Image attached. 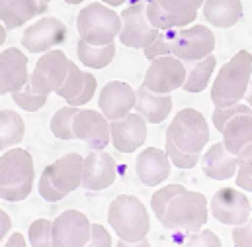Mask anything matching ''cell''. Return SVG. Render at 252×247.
<instances>
[{"mask_svg":"<svg viewBox=\"0 0 252 247\" xmlns=\"http://www.w3.org/2000/svg\"><path fill=\"white\" fill-rule=\"evenodd\" d=\"M108 224L120 238L116 246H151L147 240L151 232V216L137 196H116L108 208Z\"/></svg>","mask_w":252,"mask_h":247,"instance_id":"cell-1","label":"cell"},{"mask_svg":"<svg viewBox=\"0 0 252 247\" xmlns=\"http://www.w3.org/2000/svg\"><path fill=\"white\" fill-rule=\"evenodd\" d=\"M35 181L33 157L28 149L18 145L2 151L0 155V198L6 202L26 200Z\"/></svg>","mask_w":252,"mask_h":247,"instance_id":"cell-2","label":"cell"},{"mask_svg":"<svg viewBox=\"0 0 252 247\" xmlns=\"http://www.w3.org/2000/svg\"><path fill=\"white\" fill-rule=\"evenodd\" d=\"M252 79V55L247 49L237 51L225 63L211 86V102L215 108H227L243 100Z\"/></svg>","mask_w":252,"mask_h":247,"instance_id":"cell-3","label":"cell"},{"mask_svg":"<svg viewBox=\"0 0 252 247\" xmlns=\"http://www.w3.org/2000/svg\"><path fill=\"white\" fill-rule=\"evenodd\" d=\"M207 218H209L207 198L201 192L186 188L184 192H180L170 200L160 224L172 232L191 234L201 230L207 224Z\"/></svg>","mask_w":252,"mask_h":247,"instance_id":"cell-4","label":"cell"},{"mask_svg":"<svg viewBox=\"0 0 252 247\" xmlns=\"http://www.w3.org/2000/svg\"><path fill=\"white\" fill-rule=\"evenodd\" d=\"M120 28V14L104 2H92L84 6L76 16V30L80 40L92 45H106L116 41Z\"/></svg>","mask_w":252,"mask_h":247,"instance_id":"cell-5","label":"cell"},{"mask_svg":"<svg viewBox=\"0 0 252 247\" xmlns=\"http://www.w3.org/2000/svg\"><path fill=\"white\" fill-rule=\"evenodd\" d=\"M166 139L186 153H201L209 141L207 120L195 108H182L168 125Z\"/></svg>","mask_w":252,"mask_h":247,"instance_id":"cell-6","label":"cell"},{"mask_svg":"<svg viewBox=\"0 0 252 247\" xmlns=\"http://www.w3.org/2000/svg\"><path fill=\"white\" fill-rule=\"evenodd\" d=\"M164 34H166V40L170 45V55L182 59L184 63L203 59L209 53H213V49H215L213 32L201 24L164 30Z\"/></svg>","mask_w":252,"mask_h":247,"instance_id":"cell-7","label":"cell"},{"mask_svg":"<svg viewBox=\"0 0 252 247\" xmlns=\"http://www.w3.org/2000/svg\"><path fill=\"white\" fill-rule=\"evenodd\" d=\"M201 4L203 0H149L145 14L153 28L174 30L193 24Z\"/></svg>","mask_w":252,"mask_h":247,"instance_id":"cell-8","label":"cell"},{"mask_svg":"<svg viewBox=\"0 0 252 247\" xmlns=\"http://www.w3.org/2000/svg\"><path fill=\"white\" fill-rule=\"evenodd\" d=\"M211 216L219 222V224H225V226H239V224H245L251 220V200L249 196L239 190V188H233V186H223L219 188L209 204H207Z\"/></svg>","mask_w":252,"mask_h":247,"instance_id":"cell-9","label":"cell"},{"mask_svg":"<svg viewBox=\"0 0 252 247\" xmlns=\"http://www.w3.org/2000/svg\"><path fill=\"white\" fill-rule=\"evenodd\" d=\"M145 4L143 0L139 2H129V6L122 10L120 18H122V28L118 34V40L129 47V49H143L147 47L160 30L153 28L151 22L147 20L145 14Z\"/></svg>","mask_w":252,"mask_h":247,"instance_id":"cell-10","label":"cell"},{"mask_svg":"<svg viewBox=\"0 0 252 247\" xmlns=\"http://www.w3.org/2000/svg\"><path fill=\"white\" fill-rule=\"evenodd\" d=\"M70 59L61 49H49L41 53L33 71H30V84L39 94H51L63 84L64 77L68 73Z\"/></svg>","mask_w":252,"mask_h":247,"instance_id":"cell-11","label":"cell"},{"mask_svg":"<svg viewBox=\"0 0 252 247\" xmlns=\"http://www.w3.org/2000/svg\"><path fill=\"white\" fill-rule=\"evenodd\" d=\"M186 79V63L174 55H160L155 57L143 79V84L153 90V92H160V94H172L174 90L182 88Z\"/></svg>","mask_w":252,"mask_h":247,"instance_id":"cell-12","label":"cell"},{"mask_svg":"<svg viewBox=\"0 0 252 247\" xmlns=\"http://www.w3.org/2000/svg\"><path fill=\"white\" fill-rule=\"evenodd\" d=\"M66 36H68V30H66L63 20L47 16V18H39L37 22L30 24L24 30L20 41L28 53L41 55V53L55 49L61 43H64Z\"/></svg>","mask_w":252,"mask_h":247,"instance_id":"cell-13","label":"cell"},{"mask_svg":"<svg viewBox=\"0 0 252 247\" xmlns=\"http://www.w3.org/2000/svg\"><path fill=\"white\" fill-rule=\"evenodd\" d=\"M90 242V220L78 210H63L51 222V246L84 247Z\"/></svg>","mask_w":252,"mask_h":247,"instance_id":"cell-14","label":"cell"},{"mask_svg":"<svg viewBox=\"0 0 252 247\" xmlns=\"http://www.w3.org/2000/svg\"><path fill=\"white\" fill-rule=\"evenodd\" d=\"M118 179L116 159L104 149H92L82 161V181L80 186L92 192L106 190Z\"/></svg>","mask_w":252,"mask_h":247,"instance_id":"cell-15","label":"cell"},{"mask_svg":"<svg viewBox=\"0 0 252 247\" xmlns=\"http://www.w3.org/2000/svg\"><path fill=\"white\" fill-rule=\"evenodd\" d=\"M110 141L120 153H135L147 141V120L135 110L110 120Z\"/></svg>","mask_w":252,"mask_h":247,"instance_id":"cell-16","label":"cell"},{"mask_svg":"<svg viewBox=\"0 0 252 247\" xmlns=\"http://www.w3.org/2000/svg\"><path fill=\"white\" fill-rule=\"evenodd\" d=\"M74 139L84 141L90 149H106L110 145V120L98 110L78 108L72 120Z\"/></svg>","mask_w":252,"mask_h":247,"instance_id":"cell-17","label":"cell"},{"mask_svg":"<svg viewBox=\"0 0 252 247\" xmlns=\"http://www.w3.org/2000/svg\"><path fill=\"white\" fill-rule=\"evenodd\" d=\"M98 106L108 120L124 118L135 108V88L124 81H110L100 90Z\"/></svg>","mask_w":252,"mask_h":247,"instance_id":"cell-18","label":"cell"},{"mask_svg":"<svg viewBox=\"0 0 252 247\" xmlns=\"http://www.w3.org/2000/svg\"><path fill=\"white\" fill-rule=\"evenodd\" d=\"M30 81L28 55L18 47H8L0 53V96L20 90Z\"/></svg>","mask_w":252,"mask_h":247,"instance_id":"cell-19","label":"cell"},{"mask_svg":"<svg viewBox=\"0 0 252 247\" xmlns=\"http://www.w3.org/2000/svg\"><path fill=\"white\" fill-rule=\"evenodd\" d=\"M172 163L164 149L147 147L135 159V175L145 186H158L170 177Z\"/></svg>","mask_w":252,"mask_h":247,"instance_id":"cell-20","label":"cell"},{"mask_svg":"<svg viewBox=\"0 0 252 247\" xmlns=\"http://www.w3.org/2000/svg\"><path fill=\"white\" fill-rule=\"evenodd\" d=\"M82 161L84 157L80 153H64L59 159H55L51 165L45 167V173L49 175V181L53 183V186L68 196L80 186Z\"/></svg>","mask_w":252,"mask_h":247,"instance_id":"cell-21","label":"cell"},{"mask_svg":"<svg viewBox=\"0 0 252 247\" xmlns=\"http://www.w3.org/2000/svg\"><path fill=\"white\" fill-rule=\"evenodd\" d=\"M197 165L201 167L203 175L207 179H211V181H229L239 171L237 155L227 151L223 141L213 143L203 155H199V163Z\"/></svg>","mask_w":252,"mask_h":247,"instance_id":"cell-22","label":"cell"},{"mask_svg":"<svg viewBox=\"0 0 252 247\" xmlns=\"http://www.w3.org/2000/svg\"><path fill=\"white\" fill-rule=\"evenodd\" d=\"M172 96L160 94V92H153L149 90L145 84L137 86L135 90V112L141 114L147 124H162L172 112Z\"/></svg>","mask_w":252,"mask_h":247,"instance_id":"cell-23","label":"cell"},{"mask_svg":"<svg viewBox=\"0 0 252 247\" xmlns=\"http://www.w3.org/2000/svg\"><path fill=\"white\" fill-rule=\"evenodd\" d=\"M201 10H203L205 22L221 30L237 26L243 18L241 0H203Z\"/></svg>","mask_w":252,"mask_h":247,"instance_id":"cell-24","label":"cell"},{"mask_svg":"<svg viewBox=\"0 0 252 247\" xmlns=\"http://www.w3.org/2000/svg\"><path fill=\"white\" fill-rule=\"evenodd\" d=\"M223 145L237 155L245 145L252 143V114H237L223 125Z\"/></svg>","mask_w":252,"mask_h":247,"instance_id":"cell-25","label":"cell"},{"mask_svg":"<svg viewBox=\"0 0 252 247\" xmlns=\"http://www.w3.org/2000/svg\"><path fill=\"white\" fill-rule=\"evenodd\" d=\"M37 18V0H0V22L6 30H18Z\"/></svg>","mask_w":252,"mask_h":247,"instance_id":"cell-26","label":"cell"},{"mask_svg":"<svg viewBox=\"0 0 252 247\" xmlns=\"http://www.w3.org/2000/svg\"><path fill=\"white\" fill-rule=\"evenodd\" d=\"M186 65H189V67H186V79H184L182 90H186L189 94L203 92V90L209 86L211 75H213V71H215V67H217L215 55L209 53V55L203 57V59L186 63Z\"/></svg>","mask_w":252,"mask_h":247,"instance_id":"cell-27","label":"cell"},{"mask_svg":"<svg viewBox=\"0 0 252 247\" xmlns=\"http://www.w3.org/2000/svg\"><path fill=\"white\" fill-rule=\"evenodd\" d=\"M26 137V122L14 110H0V153L20 145Z\"/></svg>","mask_w":252,"mask_h":247,"instance_id":"cell-28","label":"cell"},{"mask_svg":"<svg viewBox=\"0 0 252 247\" xmlns=\"http://www.w3.org/2000/svg\"><path fill=\"white\" fill-rule=\"evenodd\" d=\"M76 55H78V61L88 69H106L116 57V43L112 41L106 45H92V43H86L84 40H78Z\"/></svg>","mask_w":252,"mask_h":247,"instance_id":"cell-29","label":"cell"},{"mask_svg":"<svg viewBox=\"0 0 252 247\" xmlns=\"http://www.w3.org/2000/svg\"><path fill=\"white\" fill-rule=\"evenodd\" d=\"M76 112H78V106L66 104V106L59 108V110L53 114V118H51V122H49V129H51V133H53L57 139H63V141L74 139V133H72V120H74Z\"/></svg>","mask_w":252,"mask_h":247,"instance_id":"cell-30","label":"cell"},{"mask_svg":"<svg viewBox=\"0 0 252 247\" xmlns=\"http://www.w3.org/2000/svg\"><path fill=\"white\" fill-rule=\"evenodd\" d=\"M12 100L16 102L18 108H22V110H26V112H37V110H41V108L47 104L49 94H39V92H35V90L32 88L30 81H28L20 90L12 92Z\"/></svg>","mask_w":252,"mask_h":247,"instance_id":"cell-31","label":"cell"},{"mask_svg":"<svg viewBox=\"0 0 252 247\" xmlns=\"http://www.w3.org/2000/svg\"><path fill=\"white\" fill-rule=\"evenodd\" d=\"M184 190H186L184 185L172 183V185H166V186H162V188H158V190L151 196V210L155 212V216H157L158 222L162 220V216H164L166 206L170 204V200H172L174 196H178L180 192H184Z\"/></svg>","mask_w":252,"mask_h":247,"instance_id":"cell-32","label":"cell"},{"mask_svg":"<svg viewBox=\"0 0 252 247\" xmlns=\"http://www.w3.org/2000/svg\"><path fill=\"white\" fill-rule=\"evenodd\" d=\"M82 84H84V71H80L76 63L70 61L68 73H66V77H64L63 84L55 90V94L61 96L63 100H68V98H72V96H76V94L80 92Z\"/></svg>","mask_w":252,"mask_h":247,"instance_id":"cell-33","label":"cell"},{"mask_svg":"<svg viewBox=\"0 0 252 247\" xmlns=\"http://www.w3.org/2000/svg\"><path fill=\"white\" fill-rule=\"evenodd\" d=\"M28 242L33 247H47L51 246V220L37 218L28 228Z\"/></svg>","mask_w":252,"mask_h":247,"instance_id":"cell-34","label":"cell"},{"mask_svg":"<svg viewBox=\"0 0 252 247\" xmlns=\"http://www.w3.org/2000/svg\"><path fill=\"white\" fill-rule=\"evenodd\" d=\"M164 151L170 159V163L178 169H193L197 163H199V155L201 153H186L182 149H178L170 139H164Z\"/></svg>","mask_w":252,"mask_h":247,"instance_id":"cell-35","label":"cell"},{"mask_svg":"<svg viewBox=\"0 0 252 247\" xmlns=\"http://www.w3.org/2000/svg\"><path fill=\"white\" fill-rule=\"evenodd\" d=\"M237 114H252V108L247 102H243V100L237 102V104H233V106H227V108H215L213 110V116H211L215 129L221 133L223 125L229 122L233 116H237Z\"/></svg>","mask_w":252,"mask_h":247,"instance_id":"cell-36","label":"cell"},{"mask_svg":"<svg viewBox=\"0 0 252 247\" xmlns=\"http://www.w3.org/2000/svg\"><path fill=\"white\" fill-rule=\"evenodd\" d=\"M96 90H98V81H96V77L92 75V73H88V71H84V84H82V88H80V92L76 94V96H72V98H68L66 100V104H70V106H78V108H82L84 104H88L92 98H94V94H96Z\"/></svg>","mask_w":252,"mask_h":247,"instance_id":"cell-37","label":"cell"},{"mask_svg":"<svg viewBox=\"0 0 252 247\" xmlns=\"http://www.w3.org/2000/svg\"><path fill=\"white\" fill-rule=\"evenodd\" d=\"M168 53H170V45H168V40H166L164 30H160L158 36H157L147 47H143V55H145L149 61H153L155 57H160V55H168Z\"/></svg>","mask_w":252,"mask_h":247,"instance_id":"cell-38","label":"cell"},{"mask_svg":"<svg viewBox=\"0 0 252 247\" xmlns=\"http://www.w3.org/2000/svg\"><path fill=\"white\" fill-rule=\"evenodd\" d=\"M184 246H205V247H221V240L211 232V230H197V232H191L186 238V244Z\"/></svg>","mask_w":252,"mask_h":247,"instance_id":"cell-39","label":"cell"},{"mask_svg":"<svg viewBox=\"0 0 252 247\" xmlns=\"http://www.w3.org/2000/svg\"><path fill=\"white\" fill-rule=\"evenodd\" d=\"M37 192H39V196L43 198V200H47V202H61L66 194H63L61 190H57L53 183L49 181V175L43 171L41 173V179H39V183H37Z\"/></svg>","mask_w":252,"mask_h":247,"instance_id":"cell-40","label":"cell"},{"mask_svg":"<svg viewBox=\"0 0 252 247\" xmlns=\"http://www.w3.org/2000/svg\"><path fill=\"white\" fill-rule=\"evenodd\" d=\"M233 244L237 247H252V222H245L239 226H233Z\"/></svg>","mask_w":252,"mask_h":247,"instance_id":"cell-41","label":"cell"},{"mask_svg":"<svg viewBox=\"0 0 252 247\" xmlns=\"http://www.w3.org/2000/svg\"><path fill=\"white\" fill-rule=\"evenodd\" d=\"M88 246L110 247V246H114V242H112L110 232H108L102 224H90V242H88Z\"/></svg>","mask_w":252,"mask_h":247,"instance_id":"cell-42","label":"cell"},{"mask_svg":"<svg viewBox=\"0 0 252 247\" xmlns=\"http://www.w3.org/2000/svg\"><path fill=\"white\" fill-rule=\"evenodd\" d=\"M237 161H239V169L241 171H245L247 175H252V143L245 145L237 153Z\"/></svg>","mask_w":252,"mask_h":247,"instance_id":"cell-43","label":"cell"},{"mask_svg":"<svg viewBox=\"0 0 252 247\" xmlns=\"http://www.w3.org/2000/svg\"><path fill=\"white\" fill-rule=\"evenodd\" d=\"M10 230H12V218H10V214L6 210H0V246L8 238Z\"/></svg>","mask_w":252,"mask_h":247,"instance_id":"cell-44","label":"cell"},{"mask_svg":"<svg viewBox=\"0 0 252 247\" xmlns=\"http://www.w3.org/2000/svg\"><path fill=\"white\" fill-rule=\"evenodd\" d=\"M2 246H6V247H26V246H30V242H26L24 234L14 232V234H8V238L4 240V244H2Z\"/></svg>","mask_w":252,"mask_h":247,"instance_id":"cell-45","label":"cell"},{"mask_svg":"<svg viewBox=\"0 0 252 247\" xmlns=\"http://www.w3.org/2000/svg\"><path fill=\"white\" fill-rule=\"evenodd\" d=\"M235 185L239 186L241 190H249L252 192V175H247L245 171H237V175H235Z\"/></svg>","mask_w":252,"mask_h":247,"instance_id":"cell-46","label":"cell"},{"mask_svg":"<svg viewBox=\"0 0 252 247\" xmlns=\"http://www.w3.org/2000/svg\"><path fill=\"white\" fill-rule=\"evenodd\" d=\"M49 4H51V0H37V16L45 14L49 10Z\"/></svg>","mask_w":252,"mask_h":247,"instance_id":"cell-47","label":"cell"},{"mask_svg":"<svg viewBox=\"0 0 252 247\" xmlns=\"http://www.w3.org/2000/svg\"><path fill=\"white\" fill-rule=\"evenodd\" d=\"M243 100H245V102L252 108V79H251V82H249V88H247V92H245Z\"/></svg>","mask_w":252,"mask_h":247,"instance_id":"cell-48","label":"cell"},{"mask_svg":"<svg viewBox=\"0 0 252 247\" xmlns=\"http://www.w3.org/2000/svg\"><path fill=\"white\" fill-rule=\"evenodd\" d=\"M6 38H8V30H6V26L0 22V47L6 43Z\"/></svg>","mask_w":252,"mask_h":247,"instance_id":"cell-49","label":"cell"},{"mask_svg":"<svg viewBox=\"0 0 252 247\" xmlns=\"http://www.w3.org/2000/svg\"><path fill=\"white\" fill-rule=\"evenodd\" d=\"M100 2H104V4H108V6H112V8H120V6H124L127 0H100Z\"/></svg>","mask_w":252,"mask_h":247,"instance_id":"cell-50","label":"cell"},{"mask_svg":"<svg viewBox=\"0 0 252 247\" xmlns=\"http://www.w3.org/2000/svg\"><path fill=\"white\" fill-rule=\"evenodd\" d=\"M66 4H72V6H76V4H82L84 0H64Z\"/></svg>","mask_w":252,"mask_h":247,"instance_id":"cell-51","label":"cell"},{"mask_svg":"<svg viewBox=\"0 0 252 247\" xmlns=\"http://www.w3.org/2000/svg\"><path fill=\"white\" fill-rule=\"evenodd\" d=\"M127 2H139V0H127ZM143 2H149V0H143Z\"/></svg>","mask_w":252,"mask_h":247,"instance_id":"cell-52","label":"cell"},{"mask_svg":"<svg viewBox=\"0 0 252 247\" xmlns=\"http://www.w3.org/2000/svg\"><path fill=\"white\" fill-rule=\"evenodd\" d=\"M251 222H252V220H251Z\"/></svg>","mask_w":252,"mask_h":247,"instance_id":"cell-53","label":"cell"}]
</instances>
